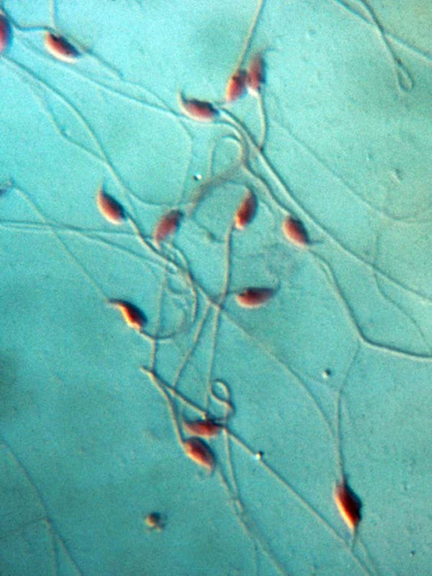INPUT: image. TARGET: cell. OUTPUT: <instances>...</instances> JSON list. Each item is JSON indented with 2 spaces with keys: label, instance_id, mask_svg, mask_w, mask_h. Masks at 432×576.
Instances as JSON below:
<instances>
[{
  "label": "cell",
  "instance_id": "cell-1",
  "mask_svg": "<svg viewBox=\"0 0 432 576\" xmlns=\"http://www.w3.org/2000/svg\"><path fill=\"white\" fill-rule=\"evenodd\" d=\"M338 501L344 515L349 524L356 526L361 520V503L347 486H341L338 490Z\"/></svg>",
  "mask_w": 432,
  "mask_h": 576
},
{
  "label": "cell",
  "instance_id": "cell-2",
  "mask_svg": "<svg viewBox=\"0 0 432 576\" xmlns=\"http://www.w3.org/2000/svg\"><path fill=\"white\" fill-rule=\"evenodd\" d=\"M100 204L102 211L111 220L121 221L125 218V214L121 204L109 194L106 193L100 194Z\"/></svg>",
  "mask_w": 432,
  "mask_h": 576
},
{
  "label": "cell",
  "instance_id": "cell-3",
  "mask_svg": "<svg viewBox=\"0 0 432 576\" xmlns=\"http://www.w3.org/2000/svg\"><path fill=\"white\" fill-rule=\"evenodd\" d=\"M191 453L199 461L205 466H212L214 464V456L211 450L205 443L199 440H193L188 443Z\"/></svg>",
  "mask_w": 432,
  "mask_h": 576
},
{
  "label": "cell",
  "instance_id": "cell-4",
  "mask_svg": "<svg viewBox=\"0 0 432 576\" xmlns=\"http://www.w3.org/2000/svg\"><path fill=\"white\" fill-rule=\"evenodd\" d=\"M272 291L268 289L253 288L244 291L240 297L241 301L246 305H257L268 300L272 296Z\"/></svg>",
  "mask_w": 432,
  "mask_h": 576
},
{
  "label": "cell",
  "instance_id": "cell-5",
  "mask_svg": "<svg viewBox=\"0 0 432 576\" xmlns=\"http://www.w3.org/2000/svg\"><path fill=\"white\" fill-rule=\"evenodd\" d=\"M287 226L289 233L295 239L299 241L300 243H307L308 236H307L306 229L304 228L303 225L301 224V222L291 218L288 221Z\"/></svg>",
  "mask_w": 432,
  "mask_h": 576
},
{
  "label": "cell",
  "instance_id": "cell-6",
  "mask_svg": "<svg viewBox=\"0 0 432 576\" xmlns=\"http://www.w3.org/2000/svg\"><path fill=\"white\" fill-rule=\"evenodd\" d=\"M256 206H257V204H256L253 198H251L247 201L244 207L242 208V212L240 214V221L242 224L248 223L252 220V217L254 216L255 211H256V208H257Z\"/></svg>",
  "mask_w": 432,
  "mask_h": 576
},
{
  "label": "cell",
  "instance_id": "cell-7",
  "mask_svg": "<svg viewBox=\"0 0 432 576\" xmlns=\"http://www.w3.org/2000/svg\"><path fill=\"white\" fill-rule=\"evenodd\" d=\"M180 219V214L178 212H173L168 216L162 222L161 227L159 228L158 235L160 236H163L166 233H167L169 231L171 230V228L175 227V225H177Z\"/></svg>",
  "mask_w": 432,
  "mask_h": 576
},
{
  "label": "cell",
  "instance_id": "cell-8",
  "mask_svg": "<svg viewBox=\"0 0 432 576\" xmlns=\"http://www.w3.org/2000/svg\"><path fill=\"white\" fill-rule=\"evenodd\" d=\"M194 429L201 434L212 435L218 431V427L212 423H199L194 425Z\"/></svg>",
  "mask_w": 432,
  "mask_h": 576
},
{
  "label": "cell",
  "instance_id": "cell-9",
  "mask_svg": "<svg viewBox=\"0 0 432 576\" xmlns=\"http://www.w3.org/2000/svg\"><path fill=\"white\" fill-rule=\"evenodd\" d=\"M52 40L54 42V45L57 46L58 49H61L62 52H66L68 55H75L76 51L68 43L65 42V40L55 36H52Z\"/></svg>",
  "mask_w": 432,
  "mask_h": 576
}]
</instances>
